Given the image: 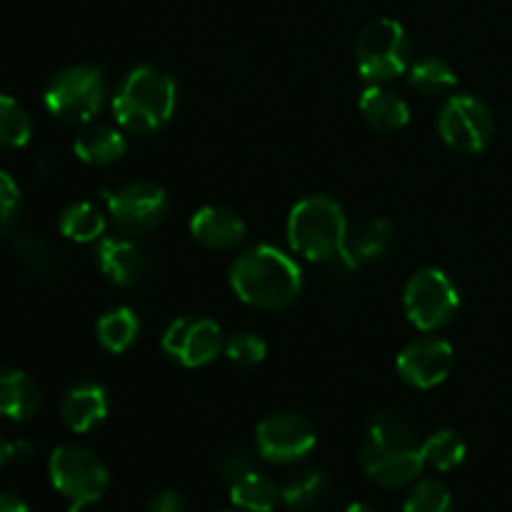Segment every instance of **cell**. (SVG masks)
Masks as SVG:
<instances>
[{
    "mask_svg": "<svg viewBox=\"0 0 512 512\" xmlns=\"http://www.w3.org/2000/svg\"><path fill=\"white\" fill-rule=\"evenodd\" d=\"M145 512H183V498L175 490H163L150 498Z\"/></svg>",
    "mask_w": 512,
    "mask_h": 512,
    "instance_id": "d6a6232c",
    "label": "cell"
},
{
    "mask_svg": "<svg viewBox=\"0 0 512 512\" xmlns=\"http://www.w3.org/2000/svg\"><path fill=\"white\" fill-rule=\"evenodd\" d=\"M33 458H35L33 443H28V440H18V443H13V460H18V463H30Z\"/></svg>",
    "mask_w": 512,
    "mask_h": 512,
    "instance_id": "e575fe53",
    "label": "cell"
},
{
    "mask_svg": "<svg viewBox=\"0 0 512 512\" xmlns=\"http://www.w3.org/2000/svg\"><path fill=\"white\" fill-rule=\"evenodd\" d=\"M405 313L418 330H440L460 308V295L453 280L438 268H425L410 278L405 288Z\"/></svg>",
    "mask_w": 512,
    "mask_h": 512,
    "instance_id": "ba28073f",
    "label": "cell"
},
{
    "mask_svg": "<svg viewBox=\"0 0 512 512\" xmlns=\"http://www.w3.org/2000/svg\"><path fill=\"white\" fill-rule=\"evenodd\" d=\"M163 350L185 368H203L223 350V333L208 318H180L165 330Z\"/></svg>",
    "mask_w": 512,
    "mask_h": 512,
    "instance_id": "7c38bea8",
    "label": "cell"
},
{
    "mask_svg": "<svg viewBox=\"0 0 512 512\" xmlns=\"http://www.w3.org/2000/svg\"><path fill=\"white\" fill-rule=\"evenodd\" d=\"M73 150L83 163L103 168V165H110L123 158L128 143H125V135L120 130L98 123L80 130L73 143Z\"/></svg>",
    "mask_w": 512,
    "mask_h": 512,
    "instance_id": "44dd1931",
    "label": "cell"
},
{
    "mask_svg": "<svg viewBox=\"0 0 512 512\" xmlns=\"http://www.w3.org/2000/svg\"><path fill=\"white\" fill-rule=\"evenodd\" d=\"M233 293L260 310H283L298 300L303 273L290 255L273 245L245 250L230 270Z\"/></svg>",
    "mask_w": 512,
    "mask_h": 512,
    "instance_id": "7a4b0ae2",
    "label": "cell"
},
{
    "mask_svg": "<svg viewBox=\"0 0 512 512\" xmlns=\"http://www.w3.org/2000/svg\"><path fill=\"white\" fill-rule=\"evenodd\" d=\"M253 470H255V460L248 450H233V453H228L218 463V475L230 485L238 483L240 478L250 475Z\"/></svg>",
    "mask_w": 512,
    "mask_h": 512,
    "instance_id": "1f68e13d",
    "label": "cell"
},
{
    "mask_svg": "<svg viewBox=\"0 0 512 512\" xmlns=\"http://www.w3.org/2000/svg\"><path fill=\"white\" fill-rule=\"evenodd\" d=\"M30 135H33V123L23 105L10 95L0 93V148H23L30 143Z\"/></svg>",
    "mask_w": 512,
    "mask_h": 512,
    "instance_id": "4316f807",
    "label": "cell"
},
{
    "mask_svg": "<svg viewBox=\"0 0 512 512\" xmlns=\"http://www.w3.org/2000/svg\"><path fill=\"white\" fill-rule=\"evenodd\" d=\"M283 503L293 512H313L328 498V480L320 470H300L283 485Z\"/></svg>",
    "mask_w": 512,
    "mask_h": 512,
    "instance_id": "603a6c76",
    "label": "cell"
},
{
    "mask_svg": "<svg viewBox=\"0 0 512 512\" xmlns=\"http://www.w3.org/2000/svg\"><path fill=\"white\" fill-rule=\"evenodd\" d=\"M423 460L425 468L440 470V473H448V470L458 468L465 460V440L460 438L453 430H440V433H433L423 445Z\"/></svg>",
    "mask_w": 512,
    "mask_h": 512,
    "instance_id": "484cf974",
    "label": "cell"
},
{
    "mask_svg": "<svg viewBox=\"0 0 512 512\" xmlns=\"http://www.w3.org/2000/svg\"><path fill=\"white\" fill-rule=\"evenodd\" d=\"M95 255H98L100 270L108 275L110 283L120 285V288H133V285L143 283L150 270L148 253L140 245L123 238H103Z\"/></svg>",
    "mask_w": 512,
    "mask_h": 512,
    "instance_id": "5bb4252c",
    "label": "cell"
},
{
    "mask_svg": "<svg viewBox=\"0 0 512 512\" xmlns=\"http://www.w3.org/2000/svg\"><path fill=\"white\" fill-rule=\"evenodd\" d=\"M225 355L230 358V363L240 365V368H255L268 355V345L253 333H238L225 343Z\"/></svg>",
    "mask_w": 512,
    "mask_h": 512,
    "instance_id": "f546056e",
    "label": "cell"
},
{
    "mask_svg": "<svg viewBox=\"0 0 512 512\" xmlns=\"http://www.w3.org/2000/svg\"><path fill=\"white\" fill-rule=\"evenodd\" d=\"M355 58L365 80L380 85L408 70L410 40L398 20L378 18L363 28L355 43Z\"/></svg>",
    "mask_w": 512,
    "mask_h": 512,
    "instance_id": "8992f818",
    "label": "cell"
},
{
    "mask_svg": "<svg viewBox=\"0 0 512 512\" xmlns=\"http://www.w3.org/2000/svg\"><path fill=\"white\" fill-rule=\"evenodd\" d=\"M65 512H88V503H70V508Z\"/></svg>",
    "mask_w": 512,
    "mask_h": 512,
    "instance_id": "74e56055",
    "label": "cell"
},
{
    "mask_svg": "<svg viewBox=\"0 0 512 512\" xmlns=\"http://www.w3.org/2000/svg\"><path fill=\"white\" fill-rule=\"evenodd\" d=\"M105 78L98 68L73 65L55 75L45 88V108L63 123H90L105 103Z\"/></svg>",
    "mask_w": 512,
    "mask_h": 512,
    "instance_id": "5b68a950",
    "label": "cell"
},
{
    "mask_svg": "<svg viewBox=\"0 0 512 512\" xmlns=\"http://www.w3.org/2000/svg\"><path fill=\"white\" fill-rule=\"evenodd\" d=\"M138 315L130 308H115L98 320V340L110 353H125L138 340Z\"/></svg>",
    "mask_w": 512,
    "mask_h": 512,
    "instance_id": "cb8c5ba5",
    "label": "cell"
},
{
    "mask_svg": "<svg viewBox=\"0 0 512 512\" xmlns=\"http://www.w3.org/2000/svg\"><path fill=\"white\" fill-rule=\"evenodd\" d=\"M345 512H375V510L365 503H353V505H348V510Z\"/></svg>",
    "mask_w": 512,
    "mask_h": 512,
    "instance_id": "8d00e7d4",
    "label": "cell"
},
{
    "mask_svg": "<svg viewBox=\"0 0 512 512\" xmlns=\"http://www.w3.org/2000/svg\"><path fill=\"white\" fill-rule=\"evenodd\" d=\"M50 483L70 503H95L108 488V468L80 445H60L48 460Z\"/></svg>",
    "mask_w": 512,
    "mask_h": 512,
    "instance_id": "52a82bcc",
    "label": "cell"
},
{
    "mask_svg": "<svg viewBox=\"0 0 512 512\" xmlns=\"http://www.w3.org/2000/svg\"><path fill=\"white\" fill-rule=\"evenodd\" d=\"M290 248L313 263H328L348 243V220L338 200L328 195H310L300 200L288 218Z\"/></svg>",
    "mask_w": 512,
    "mask_h": 512,
    "instance_id": "277c9868",
    "label": "cell"
},
{
    "mask_svg": "<svg viewBox=\"0 0 512 512\" xmlns=\"http://www.w3.org/2000/svg\"><path fill=\"white\" fill-rule=\"evenodd\" d=\"M230 500L235 508L245 512H273L278 508V500H283V493L273 480L253 470L238 483L230 485Z\"/></svg>",
    "mask_w": 512,
    "mask_h": 512,
    "instance_id": "7402d4cb",
    "label": "cell"
},
{
    "mask_svg": "<svg viewBox=\"0 0 512 512\" xmlns=\"http://www.w3.org/2000/svg\"><path fill=\"white\" fill-rule=\"evenodd\" d=\"M315 443L313 423L298 413H275L258 425V450L270 463H298L313 453Z\"/></svg>",
    "mask_w": 512,
    "mask_h": 512,
    "instance_id": "8fae6325",
    "label": "cell"
},
{
    "mask_svg": "<svg viewBox=\"0 0 512 512\" xmlns=\"http://www.w3.org/2000/svg\"><path fill=\"white\" fill-rule=\"evenodd\" d=\"M393 248H395L393 223L383 218H375L360 225L353 235H348L345 255H348V260L355 265V270H358L363 268V265H373V263H380V260H385Z\"/></svg>",
    "mask_w": 512,
    "mask_h": 512,
    "instance_id": "e0dca14e",
    "label": "cell"
},
{
    "mask_svg": "<svg viewBox=\"0 0 512 512\" xmlns=\"http://www.w3.org/2000/svg\"><path fill=\"white\" fill-rule=\"evenodd\" d=\"M440 135L458 153H483L493 138V115L473 95H453L440 110Z\"/></svg>",
    "mask_w": 512,
    "mask_h": 512,
    "instance_id": "30bf717a",
    "label": "cell"
},
{
    "mask_svg": "<svg viewBox=\"0 0 512 512\" xmlns=\"http://www.w3.org/2000/svg\"><path fill=\"white\" fill-rule=\"evenodd\" d=\"M413 428L395 413H378L360 448L363 473L380 488H403L418 480L425 460Z\"/></svg>",
    "mask_w": 512,
    "mask_h": 512,
    "instance_id": "6da1fadb",
    "label": "cell"
},
{
    "mask_svg": "<svg viewBox=\"0 0 512 512\" xmlns=\"http://www.w3.org/2000/svg\"><path fill=\"white\" fill-rule=\"evenodd\" d=\"M13 250L18 263L38 280H58L63 275V260H60L53 243L45 240L43 235L30 233V230L15 233Z\"/></svg>",
    "mask_w": 512,
    "mask_h": 512,
    "instance_id": "ffe728a7",
    "label": "cell"
},
{
    "mask_svg": "<svg viewBox=\"0 0 512 512\" xmlns=\"http://www.w3.org/2000/svg\"><path fill=\"white\" fill-rule=\"evenodd\" d=\"M453 510V498H450L448 488L438 480H420L413 490H410L408 500H405L403 512H450Z\"/></svg>",
    "mask_w": 512,
    "mask_h": 512,
    "instance_id": "f1b7e54d",
    "label": "cell"
},
{
    "mask_svg": "<svg viewBox=\"0 0 512 512\" xmlns=\"http://www.w3.org/2000/svg\"><path fill=\"white\" fill-rule=\"evenodd\" d=\"M360 113L368 120L370 128L380 130V133H395L403 130L410 120V108L400 95L393 90L380 88V85H370L360 98Z\"/></svg>",
    "mask_w": 512,
    "mask_h": 512,
    "instance_id": "ac0fdd59",
    "label": "cell"
},
{
    "mask_svg": "<svg viewBox=\"0 0 512 512\" xmlns=\"http://www.w3.org/2000/svg\"><path fill=\"white\" fill-rule=\"evenodd\" d=\"M20 213V188L5 170H0V235L8 233Z\"/></svg>",
    "mask_w": 512,
    "mask_h": 512,
    "instance_id": "4dcf8cb0",
    "label": "cell"
},
{
    "mask_svg": "<svg viewBox=\"0 0 512 512\" xmlns=\"http://www.w3.org/2000/svg\"><path fill=\"white\" fill-rule=\"evenodd\" d=\"M40 408V390L23 370H0V415L8 420H30Z\"/></svg>",
    "mask_w": 512,
    "mask_h": 512,
    "instance_id": "d6986e66",
    "label": "cell"
},
{
    "mask_svg": "<svg viewBox=\"0 0 512 512\" xmlns=\"http://www.w3.org/2000/svg\"><path fill=\"white\" fill-rule=\"evenodd\" d=\"M60 233L75 243H95L105 233V218L95 205L73 203L60 215Z\"/></svg>",
    "mask_w": 512,
    "mask_h": 512,
    "instance_id": "d4e9b609",
    "label": "cell"
},
{
    "mask_svg": "<svg viewBox=\"0 0 512 512\" xmlns=\"http://www.w3.org/2000/svg\"><path fill=\"white\" fill-rule=\"evenodd\" d=\"M455 83H458V75L440 58H423L410 68V85L420 95H443L453 90Z\"/></svg>",
    "mask_w": 512,
    "mask_h": 512,
    "instance_id": "83f0119b",
    "label": "cell"
},
{
    "mask_svg": "<svg viewBox=\"0 0 512 512\" xmlns=\"http://www.w3.org/2000/svg\"><path fill=\"white\" fill-rule=\"evenodd\" d=\"M178 103V85L165 70L140 65L120 85L113 98L118 123L128 133L145 135L163 128Z\"/></svg>",
    "mask_w": 512,
    "mask_h": 512,
    "instance_id": "3957f363",
    "label": "cell"
},
{
    "mask_svg": "<svg viewBox=\"0 0 512 512\" xmlns=\"http://www.w3.org/2000/svg\"><path fill=\"white\" fill-rule=\"evenodd\" d=\"M190 233L200 245L210 250H233L248 235L243 220L223 205H208L200 208L190 220Z\"/></svg>",
    "mask_w": 512,
    "mask_h": 512,
    "instance_id": "9a60e30c",
    "label": "cell"
},
{
    "mask_svg": "<svg viewBox=\"0 0 512 512\" xmlns=\"http://www.w3.org/2000/svg\"><path fill=\"white\" fill-rule=\"evenodd\" d=\"M0 512H30L28 505L13 493H0Z\"/></svg>",
    "mask_w": 512,
    "mask_h": 512,
    "instance_id": "836d02e7",
    "label": "cell"
},
{
    "mask_svg": "<svg viewBox=\"0 0 512 512\" xmlns=\"http://www.w3.org/2000/svg\"><path fill=\"white\" fill-rule=\"evenodd\" d=\"M455 353L440 338H420L398 355V373L408 385L420 390L435 388L450 375Z\"/></svg>",
    "mask_w": 512,
    "mask_h": 512,
    "instance_id": "4fadbf2b",
    "label": "cell"
},
{
    "mask_svg": "<svg viewBox=\"0 0 512 512\" xmlns=\"http://www.w3.org/2000/svg\"><path fill=\"white\" fill-rule=\"evenodd\" d=\"M60 415L73 433H90L108 415V393L95 383L75 385L63 398Z\"/></svg>",
    "mask_w": 512,
    "mask_h": 512,
    "instance_id": "2e32d148",
    "label": "cell"
},
{
    "mask_svg": "<svg viewBox=\"0 0 512 512\" xmlns=\"http://www.w3.org/2000/svg\"><path fill=\"white\" fill-rule=\"evenodd\" d=\"M10 460H13V443H8V440L0 435V470H3V465H8Z\"/></svg>",
    "mask_w": 512,
    "mask_h": 512,
    "instance_id": "d590c367",
    "label": "cell"
},
{
    "mask_svg": "<svg viewBox=\"0 0 512 512\" xmlns=\"http://www.w3.org/2000/svg\"><path fill=\"white\" fill-rule=\"evenodd\" d=\"M115 228L125 235H143L158 228L168 215V195L155 183H128L103 193Z\"/></svg>",
    "mask_w": 512,
    "mask_h": 512,
    "instance_id": "9c48e42d",
    "label": "cell"
}]
</instances>
